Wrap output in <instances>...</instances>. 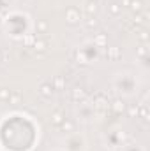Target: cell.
I'll use <instances>...</instances> for the list:
<instances>
[{
  "instance_id": "9a60e30c",
  "label": "cell",
  "mask_w": 150,
  "mask_h": 151,
  "mask_svg": "<svg viewBox=\"0 0 150 151\" xmlns=\"http://www.w3.org/2000/svg\"><path fill=\"white\" fill-rule=\"evenodd\" d=\"M51 86H55L57 90H60V88L64 86V79H62V77H55V79H53V84H51Z\"/></svg>"
},
{
  "instance_id": "9c48e42d",
  "label": "cell",
  "mask_w": 150,
  "mask_h": 151,
  "mask_svg": "<svg viewBox=\"0 0 150 151\" xmlns=\"http://www.w3.org/2000/svg\"><path fill=\"white\" fill-rule=\"evenodd\" d=\"M46 46H48V42L42 40V39H39V40L34 42V49H36V51H46Z\"/></svg>"
},
{
  "instance_id": "603a6c76",
  "label": "cell",
  "mask_w": 150,
  "mask_h": 151,
  "mask_svg": "<svg viewBox=\"0 0 150 151\" xmlns=\"http://www.w3.org/2000/svg\"><path fill=\"white\" fill-rule=\"evenodd\" d=\"M129 114H131V116H134V114L138 116V107H134V106H133V107L129 109Z\"/></svg>"
},
{
  "instance_id": "7c38bea8",
  "label": "cell",
  "mask_w": 150,
  "mask_h": 151,
  "mask_svg": "<svg viewBox=\"0 0 150 151\" xmlns=\"http://www.w3.org/2000/svg\"><path fill=\"white\" fill-rule=\"evenodd\" d=\"M46 28H48V23H46L44 19H39V21H37V32H39V34H44V32H46Z\"/></svg>"
},
{
  "instance_id": "3957f363",
  "label": "cell",
  "mask_w": 150,
  "mask_h": 151,
  "mask_svg": "<svg viewBox=\"0 0 150 151\" xmlns=\"http://www.w3.org/2000/svg\"><path fill=\"white\" fill-rule=\"evenodd\" d=\"M71 97H73V100H85L87 93H85L83 88H74V90L71 91Z\"/></svg>"
},
{
  "instance_id": "ac0fdd59",
  "label": "cell",
  "mask_w": 150,
  "mask_h": 151,
  "mask_svg": "<svg viewBox=\"0 0 150 151\" xmlns=\"http://www.w3.org/2000/svg\"><path fill=\"white\" fill-rule=\"evenodd\" d=\"M110 11H111V14L117 16V14L120 12V5H118V4H111V5H110Z\"/></svg>"
},
{
  "instance_id": "44dd1931",
  "label": "cell",
  "mask_w": 150,
  "mask_h": 151,
  "mask_svg": "<svg viewBox=\"0 0 150 151\" xmlns=\"http://www.w3.org/2000/svg\"><path fill=\"white\" fill-rule=\"evenodd\" d=\"M78 62H79V63H87V58H85L83 53H78Z\"/></svg>"
},
{
  "instance_id": "30bf717a",
  "label": "cell",
  "mask_w": 150,
  "mask_h": 151,
  "mask_svg": "<svg viewBox=\"0 0 150 151\" xmlns=\"http://www.w3.org/2000/svg\"><path fill=\"white\" fill-rule=\"evenodd\" d=\"M120 56V49L118 47H108V58L110 60H117Z\"/></svg>"
},
{
  "instance_id": "ba28073f",
  "label": "cell",
  "mask_w": 150,
  "mask_h": 151,
  "mask_svg": "<svg viewBox=\"0 0 150 151\" xmlns=\"http://www.w3.org/2000/svg\"><path fill=\"white\" fill-rule=\"evenodd\" d=\"M85 11H87L88 14H94V12H97V4H95V0H88V4H87Z\"/></svg>"
},
{
  "instance_id": "7402d4cb",
  "label": "cell",
  "mask_w": 150,
  "mask_h": 151,
  "mask_svg": "<svg viewBox=\"0 0 150 151\" xmlns=\"http://www.w3.org/2000/svg\"><path fill=\"white\" fill-rule=\"evenodd\" d=\"M140 39H141L143 42H147V39H149V35H147V32H145V30H141V32H140Z\"/></svg>"
},
{
  "instance_id": "6da1fadb",
  "label": "cell",
  "mask_w": 150,
  "mask_h": 151,
  "mask_svg": "<svg viewBox=\"0 0 150 151\" xmlns=\"http://www.w3.org/2000/svg\"><path fill=\"white\" fill-rule=\"evenodd\" d=\"M66 19L71 23V25H74V23H78L81 18H79V11L78 9H74V7H71V9H67L66 11Z\"/></svg>"
},
{
  "instance_id": "d6986e66",
  "label": "cell",
  "mask_w": 150,
  "mask_h": 151,
  "mask_svg": "<svg viewBox=\"0 0 150 151\" xmlns=\"http://www.w3.org/2000/svg\"><path fill=\"white\" fill-rule=\"evenodd\" d=\"M147 55V46H140V49H138V56H145Z\"/></svg>"
},
{
  "instance_id": "e0dca14e",
  "label": "cell",
  "mask_w": 150,
  "mask_h": 151,
  "mask_svg": "<svg viewBox=\"0 0 150 151\" xmlns=\"http://www.w3.org/2000/svg\"><path fill=\"white\" fill-rule=\"evenodd\" d=\"M20 99H21V93H18V91H16V93H11V97H9V100H11L12 104H16Z\"/></svg>"
},
{
  "instance_id": "8992f818",
  "label": "cell",
  "mask_w": 150,
  "mask_h": 151,
  "mask_svg": "<svg viewBox=\"0 0 150 151\" xmlns=\"http://www.w3.org/2000/svg\"><path fill=\"white\" fill-rule=\"evenodd\" d=\"M110 107H111V109H113V111H115L117 114H120L122 111H124V109H125V104H124L122 100H115L113 104H110Z\"/></svg>"
},
{
  "instance_id": "5b68a950",
  "label": "cell",
  "mask_w": 150,
  "mask_h": 151,
  "mask_svg": "<svg viewBox=\"0 0 150 151\" xmlns=\"http://www.w3.org/2000/svg\"><path fill=\"white\" fill-rule=\"evenodd\" d=\"M53 90H55V88H53L50 83H44V84H41V95H42V97H51Z\"/></svg>"
},
{
  "instance_id": "cb8c5ba5",
  "label": "cell",
  "mask_w": 150,
  "mask_h": 151,
  "mask_svg": "<svg viewBox=\"0 0 150 151\" xmlns=\"http://www.w3.org/2000/svg\"><path fill=\"white\" fill-rule=\"evenodd\" d=\"M2 62H4V60H2V53H0V63H2Z\"/></svg>"
},
{
  "instance_id": "7a4b0ae2",
  "label": "cell",
  "mask_w": 150,
  "mask_h": 151,
  "mask_svg": "<svg viewBox=\"0 0 150 151\" xmlns=\"http://www.w3.org/2000/svg\"><path fill=\"white\" fill-rule=\"evenodd\" d=\"M64 119H66V116H64L62 111H55V113L51 114V123L57 125V127H60V125L64 123Z\"/></svg>"
},
{
  "instance_id": "4fadbf2b",
  "label": "cell",
  "mask_w": 150,
  "mask_h": 151,
  "mask_svg": "<svg viewBox=\"0 0 150 151\" xmlns=\"http://www.w3.org/2000/svg\"><path fill=\"white\" fill-rule=\"evenodd\" d=\"M11 97V91L7 88H0V100H9Z\"/></svg>"
},
{
  "instance_id": "2e32d148",
  "label": "cell",
  "mask_w": 150,
  "mask_h": 151,
  "mask_svg": "<svg viewBox=\"0 0 150 151\" xmlns=\"http://www.w3.org/2000/svg\"><path fill=\"white\" fill-rule=\"evenodd\" d=\"M85 25H87L88 28H94V27H97V19H94V18H88V19L85 21Z\"/></svg>"
},
{
  "instance_id": "5bb4252c",
  "label": "cell",
  "mask_w": 150,
  "mask_h": 151,
  "mask_svg": "<svg viewBox=\"0 0 150 151\" xmlns=\"http://www.w3.org/2000/svg\"><path fill=\"white\" fill-rule=\"evenodd\" d=\"M60 127H62V130H64V132H66V130H67V132H71V130L74 128V125H73V121H66V119H64V123H62Z\"/></svg>"
},
{
  "instance_id": "277c9868",
  "label": "cell",
  "mask_w": 150,
  "mask_h": 151,
  "mask_svg": "<svg viewBox=\"0 0 150 151\" xmlns=\"http://www.w3.org/2000/svg\"><path fill=\"white\" fill-rule=\"evenodd\" d=\"M95 107H97L99 111H104V109H108V107H110V104H108V100H106L103 95H99V97H97V100H95Z\"/></svg>"
},
{
  "instance_id": "52a82bcc",
  "label": "cell",
  "mask_w": 150,
  "mask_h": 151,
  "mask_svg": "<svg viewBox=\"0 0 150 151\" xmlns=\"http://www.w3.org/2000/svg\"><path fill=\"white\" fill-rule=\"evenodd\" d=\"M94 40H95V44H97V46H106V44H108V37H106V34H103V32H101V34H97Z\"/></svg>"
},
{
  "instance_id": "8fae6325",
  "label": "cell",
  "mask_w": 150,
  "mask_h": 151,
  "mask_svg": "<svg viewBox=\"0 0 150 151\" xmlns=\"http://www.w3.org/2000/svg\"><path fill=\"white\" fill-rule=\"evenodd\" d=\"M141 7H143V2H141V0H134V2L131 4V9H133L134 12H140Z\"/></svg>"
},
{
  "instance_id": "ffe728a7",
  "label": "cell",
  "mask_w": 150,
  "mask_h": 151,
  "mask_svg": "<svg viewBox=\"0 0 150 151\" xmlns=\"http://www.w3.org/2000/svg\"><path fill=\"white\" fill-rule=\"evenodd\" d=\"M143 21H145V18H143L141 14H138V16L134 18V23H138V25H143Z\"/></svg>"
}]
</instances>
